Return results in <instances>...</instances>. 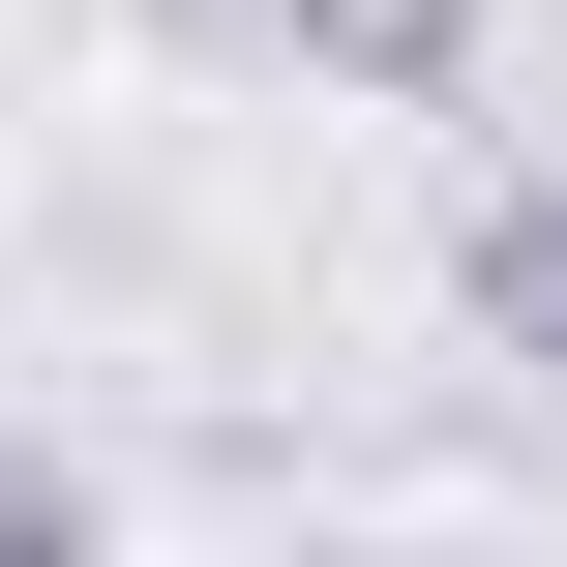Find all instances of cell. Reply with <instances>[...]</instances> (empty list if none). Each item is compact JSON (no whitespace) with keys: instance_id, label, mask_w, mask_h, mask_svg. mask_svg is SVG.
<instances>
[{"instance_id":"cell-1","label":"cell","mask_w":567,"mask_h":567,"mask_svg":"<svg viewBox=\"0 0 567 567\" xmlns=\"http://www.w3.org/2000/svg\"><path fill=\"white\" fill-rule=\"evenodd\" d=\"M179 30H269L329 90H478V0H179Z\"/></svg>"},{"instance_id":"cell-2","label":"cell","mask_w":567,"mask_h":567,"mask_svg":"<svg viewBox=\"0 0 567 567\" xmlns=\"http://www.w3.org/2000/svg\"><path fill=\"white\" fill-rule=\"evenodd\" d=\"M449 299H478V359L567 389V179H478V209H449Z\"/></svg>"},{"instance_id":"cell-3","label":"cell","mask_w":567,"mask_h":567,"mask_svg":"<svg viewBox=\"0 0 567 567\" xmlns=\"http://www.w3.org/2000/svg\"><path fill=\"white\" fill-rule=\"evenodd\" d=\"M0 567H120V508H90V478H60L30 419H0Z\"/></svg>"}]
</instances>
